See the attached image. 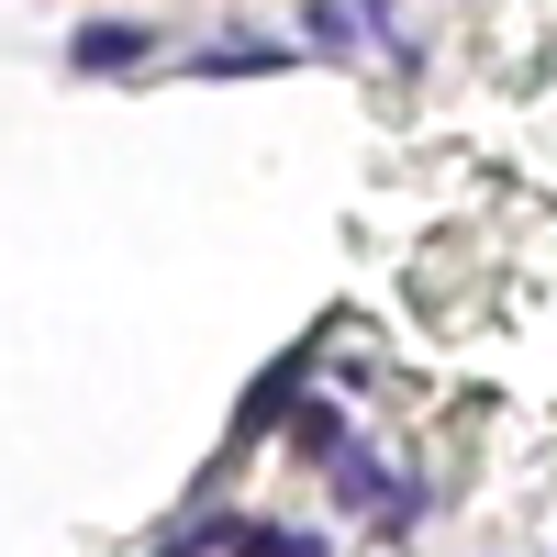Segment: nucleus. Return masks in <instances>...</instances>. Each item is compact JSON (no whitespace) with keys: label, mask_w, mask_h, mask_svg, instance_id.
I'll return each mask as SVG.
<instances>
[{"label":"nucleus","mask_w":557,"mask_h":557,"mask_svg":"<svg viewBox=\"0 0 557 557\" xmlns=\"http://www.w3.org/2000/svg\"><path fill=\"white\" fill-rule=\"evenodd\" d=\"M146 45H157V23H123V12H101V23H78V45L67 57L101 78V67H146Z\"/></svg>","instance_id":"f257e3e1"},{"label":"nucleus","mask_w":557,"mask_h":557,"mask_svg":"<svg viewBox=\"0 0 557 557\" xmlns=\"http://www.w3.org/2000/svg\"><path fill=\"white\" fill-rule=\"evenodd\" d=\"M290 401H301V357H278V368H268V380L246 391V424H235V435H268V424H278V412H290ZM290 424H301V412H290Z\"/></svg>","instance_id":"f03ea898"},{"label":"nucleus","mask_w":557,"mask_h":557,"mask_svg":"<svg viewBox=\"0 0 557 557\" xmlns=\"http://www.w3.org/2000/svg\"><path fill=\"white\" fill-rule=\"evenodd\" d=\"M290 446H301V457H335V469L357 457V446H346V412H323V401H301V424H290Z\"/></svg>","instance_id":"7ed1b4c3"},{"label":"nucleus","mask_w":557,"mask_h":557,"mask_svg":"<svg viewBox=\"0 0 557 557\" xmlns=\"http://www.w3.org/2000/svg\"><path fill=\"white\" fill-rule=\"evenodd\" d=\"M235 557H335V546H323V535H290V524H246Z\"/></svg>","instance_id":"20e7f679"},{"label":"nucleus","mask_w":557,"mask_h":557,"mask_svg":"<svg viewBox=\"0 0 557 557\" xmlns=\"http://www.w3.org/2000/svg\"><path fill=\"white\" fill-rule=\"evenodd\" d=\"M301 34L312 45H357V34H391V23L380 12H301Z\"/></svg>","instance_id":"39448f33"},{"label":"nucleus","mask_w":557,"mask_h":557,"mask_svg":"<svg viewBox=\"0 0 557 557\" xmlns=\"http://www.w3.org/2000/svg\"><path fill=\"white\" fill-rule=\"evenodd\" d=\"M335 491H346V502H391V469H380V457H346ZM391 513H401V502H391Z\"/></svg>","instance_id":"423d86ee"}]
</instances>
